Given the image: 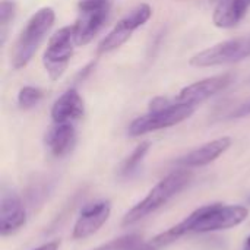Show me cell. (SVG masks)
Here are the masks:
<instances>
[{"label":"cell","mask_w":250,"mask_h":250,"mask_svg":"<svg viewBox=\"0 0 250 250\" xmlns=\"http://www.w3.org/2000/svg\"><path fill=\"white\" fill-rule=\"evenodd\" d=\"M249 217V209L242 205L211 204L198 208L182 223L155 236L152 245L157 248L167 246L188 233H212L229 230L240 226Z\"/></svg>","instance_id":"cell-1"},{"label":"cell","mask_w":250,"mask_h":250,"mask_svg":"<svg viewBox=\"0 0 250 250\" xmlns=\"http://www.w3.org/2000/svg\"><path fill=\"white\" fill-rule=\"evenodd\" d=\"M193 174L190 170L182 168L174 170L170 174H167L164 179H161L151 190L149 193L138 202L125 217L122 221V226H132L142 218L148 217L149 214L155 212L161 207H164L168 201H171L179 192H182L192 180Z\"/></svg>","instance_id":"cell-2"},{"label":"cell","mask_w":250,"mask_h":250,"mask_svg":"<svg viewBox=\"0 0 250 250\" xmlns=\"http://www.w3.org/2000/svg\"><path fill=\"white\" fill-rule=\"evenodd\" d=\"M54 19L56 13L51 7H42L29 18L21 35L18 37L10 54V63L13 69L19 70L29 63L40 44L51 29Z\"/></svg>","instance_id":"cell-3"},{"label":"cell","mask_w":250,"mask_h":250,"mask_svg":"<svg viewBox=\"0 0 250 250\" xmlns=\"http://www.w3.org/2000/svg\"><path fill=\"white\" fill-rule=\"evenodd\" d=\"M249 57L250 35H245L223 41L204 51H199L198 54L190 57L189 64L195 67H214L237 63Z\"/></svg>","instance_id":"cell-4"},{"label":"cell","mask_w":250,"mask_h":250,"mask_svg":"<svg viewBox=\"0 0 250 250\" xmlns=\"http://www.w3.org/2000/svg\"><path fill=\"white\" fill-rule=\"evenodd\" d=\"M195 113V105L189 104H173L160 111H149L145 116L135 119L129 126L130 136H141L155 130L167 129L176 126Z\"/></svg>","instance_id":"cell-5"},{"label":"cell","mask_w":250,"mask_h":250,"mask_svg":"<svg viewBox=\"0 0 250 250\" xmlns=\"http://www.w3.org/2000/svg\"><path fill=\"white\" fill-rule=\"evenodd\" d=\"M73 26H64L51 35L48 45L42 56V64L51 81H57L67 69L69 60L73 54Z\"/></svg>","instance_id":"cell-6"},{"label":"cell","mask_w":250,"mask_h":250,"mask_svg":"<svg viewBox=\"0 0 250 250\" xmlns=\"http://www.w3.org/2000/svg\"><path fill=\"white\" fill-rule=\"evenodd\" d=\"M151 16H152V9L149 4L142 3V4L136 6L125 18H122L117 22V25L101 40V42L98 45V53L104 54V53H110V51L122 47L138 28H141L144 23H146L149 21Z\"/></svg>","instance_id":"cell-7"},{"label":"cell","mask_w":250,"mask_h":250,"mask_svg":"<svg viewBox=\"0 0 250 250\" xmlns=\"http://www.w3.org/2000/svg\"><path fill=\"white\" fill-rule=\"evenodd\" d=\"M233 82H234L233 73H223V75L211 76V78H207V79H202L192 85L185 86L179 92V95L174 98V101L177 104L196 105V104H201L205 100L217 95L218 92L227 89Z\"/></svg>","instance_id":"cell-8"},{"label":"cell","mask_w":250,"mask_h":250,"mask_svg":"<svg viewBox=\"0 0 250 250\" xmlns=\"http://www.w3.org/2000/svg\"><path fill=\"white\" fill-rule=\"evenodd\" d=\"M110 214H111L110 201H100L85 207L73 226L72 237L75 240H83L91 237L107 223Z\"/></svg>","instance_id":"cell-9"},{"label":"cell","mask_w":250,"mask_h":250,"mask_svg":"<svg viewBox=\"0 0 250 250\" xmlns=\"http://www.w3.org/2000/svg\"><path fill=\"white\" fill-rule=\"evenodd\" d=\"M26 223V211L16 193L7 192L0 201V234L3 237L19 231Z\"/></svg>","instance_id":"cell-10"},{"label":"cell","mask_w":250,"mask_h":250,"mask_svg":"<svg viewBox=\"0 0 250 250\" xmlns=\"http://www.w3.org/2000/svg\"><path fill=\"white\" fill-rule=\"evenodd\" d=\"M110 9L100 10H79V18L72 25L73 26V41L75 45H86L94 40V37L104 26Z\"/></svg>","instance_id":"cell-11"},{"label":"cell","mask_w":250,"mask_h":250,"mask_svg":"<svg viewBox=\"0 0 250 250\" xmlns=\"http://www.w3.org/2000/svg\"><path fill=\"white\" fill-rule=\"evenodd\" d=\"M231 142L233 141L229 136H223V138L214 139V141H211V142H208V144L193 149L192 152H189L183 158H180L179 164L186 167V168L208 166V164L214 163L217 158H220L231 146Z\"/></svg>","instance_id":"cell-12"},{"label":"cell","mask_w":250,"mask_h":250,"mask_svg":"<svg viewBox=\"0 0 250 250\" xmlns=\"http://www.w3.org/2000/svg\"><path fill=\"white\" fill-rule=\"evenodd\" d=\"M83 100L75 88L62 94L51 107V119L54 123H70L83 116Z\"/></svg>","instance_id":"cell-13"},{"label":"cell","mask_w":250,"mask_h":250,"mask_svg":"<svg viewBox=\"0 0 250 250\" xmlns=\"http://www.w3.org/2000/svg\"><path fill=\"white\" fill-rule=\"evenodd\" d=\"M75 139L76 133L72 123H54L45 135V145L51 155L62 158L73 149Z\"/></svg>","instance_id":"cell-14"},{"label":"cell","mask_w":250,"mask_h":250,"mask_svg":"<svg viewBox=\"0 0 250 250\" xmlns=\"http://www.w3.org/2000/svg\"><path fill=\"white\" fill-rule=\"evenodd\" d=\"M250 7V0H220L214 9L212 22L218 28L236 26Z\"/></svg>","instance_id":"cell-15"},{"label":"cell","mask_w":250,"mask_h":250,"mask_svg":"<svg viewBox=\"0 0 250 250\" xmlns=\"http://www.w3.org/2000/svg\"><path fill=\"white\" fill-rule=\"evenodd\" d=\"M149 148H151V142H142V144H139V145L132 151V154L125 160V163H123V166H122V174L127 176V174H130L132 171H135V168L142 163V160H144L145 155L148 154Z\"/></svg>","instance_id":"cell-16"},{"label":"cell","mask_w":250,"mask_h":250,"mask_svg":"<svg viewBox=\"0 0 250 250\" xmlns=\"http://www.w3.org/2000/svg\"><path fill=\"white\" fill-rule=\"evenodd\" d=\"M42 97H44V94L40 88L23 86V88H21V91L18 94V104L21 108L28 110V108H32L34 105H37L42 100Z\"/></svg>","instance_id":"cell-17"},{"label":"cell","mask_w":250,"mask_h":250,"mask_svg":"<svg viewBox=\"0 0 250 250\" xmlns=\"http://www.w3.org/2000/svg\"><path fill=\"white\" fill-rule=\"evenodd\" d=\"M139 243H142V237L138 234H129L120 239H114L107 245H103L94 250H133Z\"/></svg>","instance_id":"cell-18"},{"label":"cell","mask_w":250,"mask_h":250,"mask_svg":"<svg viewBox=\"0 0 250 250\" xmlns=\"http://www.w3.org/2000/svg\"><path fill=\"white\" fill-rule=\"evenodd\" d=\"M16 12V4L12 0H1L0 3V26H1V42H4V31L9 22L13 19Z\"/></svg>","instance_id":"cell-19"},{"label":"cell","mask_w":250,"mask_h":250,"mask_svg":"<svg viewBox=\"0 0 250 250\" xmlns=\"http://www.w3.org/2000/svg\"><path fill=\"white\" fill-rule=\"evenodd\" d=\"M79 10H100L110 9V0H79Z\"/></svg>","instance_id":"cell-20"},{"label":"cell","mask_w":250,"mask_h":250,"mask_svg":"<svg viewBox=\"0 0 250 250\" xmlns=\"http://www.w3.org/2000/svg\"><path fill=\"white\" fill-rule=\"evenodd\" d=\"M176 104L174 100H170L167 97H155L151 103H149V111H160L164 110L170 105Z\"/></svg>","instance_id":"cell-21"},{"label":"cell","mask_w":250,"mask_h":250,"mask_svg":"<svg viewBox=\"0 0 250 250\" xmlns=\"http://www.w3.org/2000/svg\"><path fill=\"white\" fill-rule=\"evenodd\" d=\"M246 116H250V98L242 105H239V108L231 114V117H246Z\"/></svg>","instance_id":"cell-22"},{"label":"cell","mask_w":250,"mask_h":250,"mask_svg":"<svg viewBox=\"0 0 250 250\" xmlns=\"http://www.w3.org/2000/svg\"><path fill=\"white\" fill-rule=\"evenodd\" d=\"M59 246H60L59 242H51V243L42 245V246H40V248H37V249L34 250H59Z\"/></svg>","instance_id":"cell-23"},{"label":"cell","mask_w":250,"mask_h":250,"mask_svg":"<svg viewBox=\"0 0 250 250\" xmlns=\"http://www.w3.org/2000/svg\"><path fill=\"white\" fill-rule=\"evenodd\" d=\"M133 250H158V249H157V246H154L152 243H144V242H142V243H139V245H138V246H136Z\"/></svg>","instance_id":"cell-24"},{"label":"cell","mask_w":250,"mask_h":250,"mask_svg":"<svg viewBox=\"0 0 250 250\" xmlns=\"http://www.w3.org/2000/svg\"><path fill=\"white\" fill-rule=\"evenodd\" d=\"M243 250H250V236H248V237H246V240H245Z\"/></svg>","instance_id":"cell-25"},{"label":"cell","mask_w":250,"mask_h":250,"mask_svg":"<svg viewBox=\"0 0 250 250\" xmlns=\"http://www.w3.org/2000/svg\"><path fill=\"white\" fill-rule=\"evenodd\" d=\"M249 202H250V198H249Z\"/></svg>","instance_id":"cell-26"},{"label":"cell","mask_w":250,"mask_h":250,"mask_svg":"<svg viewBox=\"0 0 250 250\" xmlns=\"http://www.w3.org/2000/svg\"><path fill=\"white\" fill-rule=\"evenodd\" d=\"M249 82H250V79H249Z\"/></svg>","instance_id":"cell-27"}]
</instances>
